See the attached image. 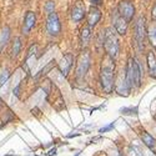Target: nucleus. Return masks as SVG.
<instances>
[{"mask_svg": "<svg viewBox=\"0 0 156 156\" xmlns=\"http://www.w3.org/2000/svg\"><path fill=\"white\" fill-rule=\"evenodd\" d=\"M114 70L115 64L110 56H105L102 60L101 71H100V80L104 91L110 94L114 89Z\"/></svg>", "mask_w": 156, "mask_h": 156, "instance_id": "nucleus-1", "label": "nucleus"}, {"mask_svg": "<svg viewBox=\"0 0 156 156\" xmlns=\"http://www.w3.org/2000/svg\"><path fill=\"white\" fill-rule=\"evenodd\" d=\"M125 77H126V83H127L129 89L140 86V84H141V70H140L139 62L135 59H129Z\"/></svg>", "mask_w": 156, "mask_h": 156, "instance_id": "nucleus-2", "label": "nucleus"}, {"mask_svg": "<svg viewBox=\"0 0 156 156\" xmlns=\"http://www.w3.org/2000/svg\"><path fill=\"white\" fill-rule=\"evenodd\" d=\"M104 45H105V50L108 53V56H110L111 59L118 56V53H119V41H118V36H116L115 29H112V28H108L106 29Z\"/></svg>", "mask_w": 156, "mask_h": 156, "instance_id": "nucleus-3", "label": "nucleus"}, {"mask_svg": "<svg viewBox=\"0 0 156 156\" xmlns=\"http://www.w3.org/2000/svg\"><path fill=\"white\" fill-rule=\"evenodd\" d=\"M89 66H90V53L87 50H85L80 54L79 61H77V66H76V77L77 79H83V77L86 75Z\"/></svg>", "mask_w": 156, "mask_h": 156, "instance_id": "nucleus-4", "label": "nucleus"}, {"mask_svg": "<svg viewBox=\"0 0 156 156\" xmlns=\"http://www.w3.org/2000/svg\"><path fill=\"white\" fill-rule=\"evenodd\" d=\"M118 11H119V15L122 16L125 20L130 21L133 18H134V14H135V6L133 5V3L130 2H124L119 3V6H118Z\"/></svg>", "mask_w": 156, "mask_h": 156, "instance_id": "nucleus-5", "label": "nucleus"}, {"mask_svg": "<svg viewBox=\"0 0 156 156\" xmlns=\"http://www.w3.org/2000/svg\"><path fill=\"white\" fill-rule=\"evenodd\" d=\"M46 30L50 35H58L61 31V25L59 21V18L56 12H51L49 14L48 21H46Z\"/></svg>", "mask_w": 156, "mask_h": 156, "instance_id": "nucleus-6", "label": "nucleus"}, {"mask_svg": "<svg viewBox=\"0 0 156 156\" xmlns=\"http://www.w3.org/2000/svg\"><path fill=\"white\" fill-rule=\"evenodd\" d=\"M145 35H146V27H145V18L140 16L136 21V34L135 37L140 45V48L142 46V43L145 40Z\"/></svg>", "mask_w": 156, "mask_h": 156, "instance_id": "nucleus-7", "label": "nucleus"}, {"mask_svg": "<svg viewBox=\"0 0 156 156\" xmlns=\"http://www.w3.org/2000/svg\"><path fill=\"white\" fill-rule=\"evenodd\" d=\"M73 61H74V58H73L71 54H66V55L62 56V59H61V61L59 64V69H60V71H61V74L64 76H66L68 73H69V70L71 69Z\"/></svg>", "mask_w": 156, "mask_h": 156, "instance_id": "nucleus-8", "label": "nucleus"}, {"mask_svg": "<svg viewBox=\"0 0 156 156\" xmlns=\"http://www.w3.org/2000/svg\"><path fill=\"white\" fill-rule=\"evenodd\" d=\"M141 136V140L144 142V145L151 151V152H155L156 154V139H154V136H151L149 133L146 131H142L140 134Z\"/></svg>", "mask_w": 156, "mask_h": 156, "instance_id": "nucleus-9", "label": "nucleus"}, {"mask_svg": "<svg viewBox=\"0 0 156 156\" xmlns=\"http://www.w3.org/2000/svg\"><path fill=\"white\" fill-rule=\"evenodd\" d=\"M85 16V6L83 5V3H76L71 10V18L74 21H80Z\"/></svg>", "mask_w": 156, "mask_h": 156, "instance_id": "nucleus-10", "label": "nucleus"}, {"mask_svg": "<svg viewBox=\"0 0 156 156\" xmlns=\"http://www.w3.org/2000/svg\"><path fill=\"white\" fill-rule=\"evenodd\" d=\"M114 27H115V31L120 34V35H124L126 34V30H127V20H125L122 16H116L114 19Z\"/></svg>", "mask_w": 156, "mask_h": 156, "instance_id": "nucleus-11", "label": "nucleus"}, {"mask_svg": "<svg viewBox=\"0 0 156 156\" xmlns=\"http://www.w3.org/2000/svg\"><path fill=\"white\" fill-rule=\"evenodd\" d=\"M101 18V12L98 8H93L91 10H90V12L87 14V24H89V27L90 28H94L95 25L99 23Z\"/></svg>", "mask_w": 156, "mask_h": 156, "instance_id": "nucleus-12", "label": "nucleus"}, {"mask_svg": "<svg viewBox=\"0 0 156 156\" xmlns=\"http://www.w3.org/2000/svg\"><path fill=\"white\" fill-rule=\"evenodd\" d=\"M35 20H36V16L33 11H28L25 14V19H24V29L23 31L24 33H29L31 30V28L35 25Z\"/></svg>", "mask_w": 156, "mask_h": 156, "instance_id": "nucleus-13", "label": "nucleus"}, {"mask_svg": "<svg viewBox=\"0 0 156 156\" xmlns=\"http://www.w3.org/2000/svg\"><path fill=\"white\" fill-rule=\"evenodd\" d=\"M147 65H149V70H150V74L156 77V58L154 55L152 51L147 54Z\"/></svg>", "mask_w": 156, "mask_h": 156, "instance_id": "nucleus-14", "label": "nucleus"}, {"mask_svg": "<svg viewBox=\"0 0 156 156\" xmlns=\"http://www.w3.org/2000/svg\"><path fill=\"white\" fill-rule=\"evenodd\" d=\"M9 36H10V29L8 27H5L2 31V34H0V50L6 45V43L9 40Z\"/></svg>", "mask_w": 156, "mask_h": 156, "instance_id": "nucleus-15", "label": "nucleus"}, {"mask_svg": "<svg viewBox=\"0 0 156 156\" xmlns=\"http://www.w3.org/2000/svg\"><path fill=\"white\" fill-rule=\"evenodd\" d=\"M20 48H21V43H20V39L16 37L14 40V44H12V49H11V54L12 56H18L20 53Z\"/></svg>", "mask_w": 156, "mask_h": 156, "instance_id": "nucleus-16", "label": "nucleus"}, {"mask_svg": "<svg viewBox=\"0 0 156 156\" xmlns=\"http://www.w3.org/2000/svg\"><path fill=\"white\" fill-rule=\"evenodd\" d=\"M149 37H150L151 44L156 46V24H152L149 28Z\"/></svg>", "mask_w": 156, "mask_h": 156, "instance_id": "nucleus-17", "label": "nucleus"}, {"mask_svg": "<svg viewBox=\"0 0 156 156\" xmlns=\"http://www.w3.org/2000/svg\"><path fill=\"white\" fill-rule=\"evenodd\" d=\"M120 112L122 115H137V106H131V108H122L120 109Z\"/></svg>", "mask_w": 156, "mask_h": 156, "instance_id": "nucleus-18", "label": "nucleus"}, {"mask_svg": "<svg viewBox=\"0 0 156 156\" xmlns=\"http://www.w3.org/2000/svg\"><path fill=\"white\" fill-rule=\"evenodd\" d=\"M89 37H90V29L89 28H84L83 30H81V40H83V43H87V40H89Z\"/></svg>", "mask_w": 156, "mask_h": 156, "instance_id": "nucleus-19", "label": "nucleus"}, {"mask_svg": "<svg viewBox=\"0 0 156 156\" xmlns=\"http://www.w3.org/2000/svg\"><path fill=\"white\" fill-rule=\"evenodd\" d=\"M9 79V73L8 70H3L2 74H0V86H3Z\"/></svg>", "mask_w": 156, "mask_h": 156, "instance_id": "nucleus-20", "label": "nucleus"}, {"mask_svg": "<svg viewBox=\"0 0 156 156\" xmlns=\"http://www.w3.org/2000/svg\"><path fill=\"white\" fill-rule=\"evenodd\" d=\"M114 127H115V121H114V122H111V124H109V125H106V126L101 127V129L99 130V133H101V134L108 133V131H110V130H112Z\"/></svg>", "mask_w": 156, "mask_h": 156, "instance_id": "nucleus-21", "label": "nucleus"}, {"mask_svg": "<svg viewBox=\"0 0 156 156\" xmlns=\"http://www.w3.org/2000/svg\"><path fill=\"white\" fill-rule=\"evenodd\" d=\"M126 156H141V155H140V152H139V150H137V149H135V147H133V146H131V147H129Z\"/></svg>", "mask_w": 156, "mask_h": 156, "instance_id": "nucleus-22", "label": "nucleus"}, {"mask_svg": "<svg viewBox=\"0 0 156 156\" xmlns=\"http://www.w3.org/2000/svg\"><path fill=\"white\" fill-rule=\"evenodd\" d=\"M45 10H46V12H49V14L54 12V3H53V2L46 3V5H45Z\"/></svg>", "mask_w": 156, "mask_h": 156, "instance_id": "nucleus-23", "label": "nucleus"}, {"mask_svg": "<svg viewBox=\"0 0 156 156\" xmlns=\"http://www.w3.org/2000/svg\"><path fill=\"white\" fill-rule=\"evenodd\" d=\"M91 3L94 5H100V4H102V0H91Z\"/></svg>", "mask_w": 156, "mask_h": 156, "instance_id": "nucleus-24", "label": "nucleus"}, {"mask_svg": "<svg viewBox=\"0 0 156 156\" xmlns=\"http://www.w3.org/2000/svg\"><path fill=\"white\" fill-rule=\"evenodd\" d=\"M151 14H152V16H155V18H156V5L152 8V12H151Z\"/></svg>", "mask_w": 156, "mask_h": 156, "instance_id": "nucleus-25", "label": "nucleus"}, {"mask_svg": "<svg viewBox=\"0 0 156 156\" xmlns=\"http://www.w3.org/2000/svg\"><path fill=\"white\" fill-rule=\"evenodd\" d=\"M75 156H80V152H77V154H76Z\"/></svg>", "mask_w": 156, "mask_h": 156, "instance_id": "nucleus-26", "label": "nucleus"}]
</instances>
